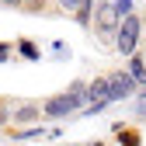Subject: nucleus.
<instances>
[{"label": "nucleus", "mask_w": 146, "mask_h": 146, "mask_svg": "<svg viewBox=\"0 0 146 146\" xmlns=\"http://www.w3.org/2000/svg\"><path fill=\"white\" fill-rule=\"evenodd\" d=\"M84 104H87V80H73L66 90L42 101V115L45 118H66V115H77Z\"/></svg>", "instance_id": "f257e3e1"}, {"label": "nucleus", "mask_w": 146, "mask_h": 146, "mask_svg": "<svg viewBox=\"0 0 146 146\" xmlns=\"http://www.w3.org/2000/svg\"><path fill=\"white\" fill-rule=\"evenodd\" d=\"M118 11H115V0H98L94 4V35H101L104 45H115V35H118Z\"/></svg>", "instance_id": "f03ea898"}, {"label": "nucleus", "mask_w": 146, "mask_h": 146, "mask_svg": "<svg viewBox=\"0 0 146 146\" xmlns=\"http://www.w3.org/2000/svg\"><path fill=\"white\" fill-rule=\"evenodd\" d=\"M139 35H143V17L132 11V14H125L122 21H118V35H115V49L122 52V56H132V52L139 49Z\"/></svg>", "instance_id": "7ed1b4c3"}, {"label": "nucleus", "mask_w": 146, "mask_h": 146, "mask_svg": "<svg viewBox=\"0 0 146 146\" xmlns=\"http://www.w3.org/2000/svg\"><path fill=\"white\" fill-rule=\"evenodd\" d=\"M94 4L98 0H52V7L70 14L80 28H94Z\"/></svg>", "instance_id": "20e7f679"}, {"label": "nucleus", "mask_w": 146, "mask_h": 146, "mask_svg": "<svg viewBox=\"0 0 146 146\" xmlns=\"http://www.w3.org/2000/svg\"><path fill=\"white\" fill-rule=\"evenodd\" d=\"M136 87H139V80L129 73V66H118V70L108 73V90H111V101H125V98H132Z\"/></svg>", "instance_id": "39448f33"}, {"label": "nucleus", "mask_w": 146, "mask_h": 146, "mask_svg": "<svg viewBox=\"0 0 146 146\" xmlns=\"http://www.w3.org/2000/svg\"><path fill=\"white\" fill-rule=\"evenodd\" d=\"M42 118V104H17L11 111V122H38Z\"/></svg>", "instance_id": "423d86ee"}, {"label": "nucleus", "mask_w": 146, "mask_h": 146, "mask_svg": "<svg viewBox=\"0 0 146 146\" xmlns=\"http://www.w3.org/2000/svg\"><path fill=\"white\" fill-rule=\"evenodd\" d=\"M129 73H132V77L139 80V87H146V59L139 56V49H136L132 56H129Z\"/></svg>", "instance_id": "0eeeda50"}, {"label": "nucleus", "mask_w": 146, "mask_h": 146, "mask_svg": "<svg viewBox=\"0 0 146 146\" xmlns=\"http://www.w3.org/2000/svg\"><path fill=\"white\" fill-rule=\"evenodd\" d=\"M115 132H118V143H122V146H139V143H143L136 129H122V125H115Z\"/></svg>", "instance_id": "6e6552de"}, {"label": "nucleus", "mask_w": 146, "mask_h": 146, "mask_svg": "<svg viewBox=\"0 0 146 146\" xmlns=\"http://www.w3.org/2000/svg\"><path fill=\"white\" fill-rule=\"evenodd\" d=\"M17 52H21L25 59H38V45H35L31 38H17Z\"/></svg>", "instance_id": "1a4fd4ad"}, {"label": "nucleus", "mask_w": 146, "mask_h": 146, "mask_svg": "<svg viewBox=\"0 0 146 146\" xmlns=\"http://www.w3.org/2000/svg\"><path fill=\"white\" fill-rule=\"evenodd\" d=\"M25 14H52L49 11V0H25Z\"/></svg>", "instance_id": "9d476101"}, {"label": "nucleus", "mask_w": 146, "mask_h": 146, "mask_svg": "<svg viewBox=\"0 0 146 146\" xmlns=\"http://www.w3.org/2000/svg\"><path fill=\"white\" fill-rule=\"evenodd\" d=\"M45 129H42V125H31V129H21V132H14L17 139H35V136H42Z\"/></svg>", "instance_id": "9b49d317"}, {"label": "nucleus", "mask_w": 146, "mask_h": 146, "mask_svg": "<svg viewBox=\"0 0 146 146\" xmlns=\"http://www.w3.org/2000/svg\"><path fill=\"white\" fill-rule=\"evenodd\" d=\"M115 11H118V17L132 14V0H115Z\"/></svg>", "instance_id": "f8f14e48"}, {"label": "nucleus", "mask_w": 146, "mask_h": 146, "mask_svg": "<svg viewBox=\"0 0 146 146\" xmlns=\"http://www.w3.org/2000/svg\"><path fill=\"white\" fill-rule=\"evenodd\" d=\"M0 7H7V11H21L25 0H0Z\"/></svg>", "instance_id": "ddd939ff"}, {"label": "nucleus", "mask_w": 146, "mask_h": 146, "mask_svg": "<svg viewBox=\"0 0 146 146\" xmlns=\"http://www.w3.org/2000/svg\"><path fill=\"white\" fill-rule=\"evenodd\" d=\"M7 59H11V45H7V42H0V63H7Z\"/></svg>", "instance_id": "4468645a"}, {"label": "nucleus", "mask_w": 146, "mask_h": 146, "mask_svg": "<svg viewBox=\"0 0 146 146\" xmlns=\"http://www.w3.org/2000/svg\"><path fill=\"white\" fill-rule=\"evenodd\" d=\"M136 111H139V118H146V101H136Z\"/></svg>", "instance_id": "2eb2a0df"}, {"label": "nucleus", "mask_w": 146, "mask_h": 146, "mask_svg": "<svg viewBox=\"0 0 146 146\" xmlns=\"http://www.w3.org/2000/svg\"><path fill=\"white\" fill-rule=\"evenodd\" d=\"M84 146H104V143H101V139H94V143H84Z\"/></svg>", "instance_id": "dca6fc26"}, {"label": "nucleus", "mask_w": 146, "mask_h": 146, "mask_svg": "<svg viewBox=\"0 0 146 146\" xmlns=\"http://www.w3.org/2000/svg\"><path fill=\"white\" fill-rule=\"evenodd\" d=\"M139 101H146V87H143V94H139Z\"/></svg>", "instance_id": "f3484780"}, {"label": "nucleus", "mask_w": 146, "mask_h": 146, "mask_svg": "<svg viewBox=\"0 0 146 146\" xmlns=\"http://www.w3.org/2000/svg\"><path fill=\"white\" fill-rule=\"evenodd\" d=\"M0 104H4V101H0Z\"/></svg>", "instance_id": "a211bd4d"}]
</instances>
